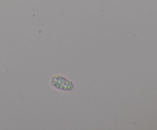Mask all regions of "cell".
<instances>
[{
  "instance_id": "6da1fadb",
  "label": "cell",
  "mask_w": 157,
  "mask_h": 130,
  "mask_svg": "<svg viewBox=\"0 0 157 130\" xmlns=\"http://www.w3.org/2000/svg\"><path fill=\"white\" fill-rule=\"evenodd\" d=\"M49 83L54 89L61 91L70 92L75 88L73 82L61 74H56L52 76Z\"/></svg>"
}]
</instances>
